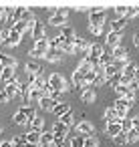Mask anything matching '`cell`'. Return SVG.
Listing matches in <instances>:
<instances>
[{
    "label": "cell",
    "instance_id": "cell-36",
    "mask_svg": "<svg viewBox=\"0 0 139 147\" xmlns=\"http://www.w3.org/2000/svg\"><path fill=\"white\" fill-rule=\"evenodd\" d=\"M59 121H61L63 125H67V127H71V125H77V123H75V117H73V113H67V115H63Z\"/></svg>",
    "mask_w": 139,
    "mask_h": 147
},
{
    "label": "cell",
    "instance_id": "cell-52",
    "mask_svg": "<svg viewBox=\"0 0 139 147\" xmlns=\"http://www.w3.org/2000/svg\"><path fill=\"white\" fill-rule=\"evenodd\" d=\"M127 87H129L131 91H137V89H139V79H133V81H131Z\"/></svg>",
    "mask_w": 139,
    "mask_h": 147
},
{
    "label": "cell",
    "instance_id": "cell-24",
    "mask_svg": "<svg viewBox=\"0 0 139 147\" xmlns=\"http://www.w3.org/2000/svg\"><path fill=\"white\" fill-rule=\"evenodd\" d=\"M38 107H40V109H45V111H51V113H53V111H55V107H57V103H55L51 97H45V99H40V101H38Z\"/></svg>",
    "mask_w": 139,
    "mask_h": 147
},
{
    "label": "cell",
    "instance_id": "cell-23",
    "mask_svg": "<svg viewBox=\"0 0 139 147\" xmlns=\"http://www.w3.org/2000/svg\"><path fill=\"white\" fill-rule=\"evenodd\" d=\"M93 71H95V65L89 63V61H83V63L77 67V73H81V75H85V77H87L89 73H93Z\"/></svg>",
    "mask_w": 139,
    "mask_h": 147
},
{
    "label": "cell",
    "instance_id": "cell-34",
    "mask_svg": "<svg viewBox=\"0 0 139 147\" xmlns=\"http://www.w3.org/2000/svg\"><path fill=\"white\" fill-rule=\"evenodd\" d=\"M43 127H45V121H43L40 117H36V119H34V121L30 123V127H28V131H45Z\"/></svg>",
    "mask_w": 139,
    "mask_h": 147
},
{
    "label": "cell",
    "instance_id": "cell-37",
    "mask_svg": "<svg viewBox=\"0 0 139 147\" xmlns=\"http://www.w3.org/2000/svg\"><path fill=\"white\" fill-rule=\"evenodd\" d=\"M40 143H55V133L53 131H43V137H40Z\"/></svg>",
    "mask_w": 139,
    "mask_h": 147
},
{
    "label": "cell",
    "instance_id": "cell-26",
    "mask_svg": "<svg viewBox=\"0 0 139 147\" xmlns=\"http://www.w3.org/2000/svg\"><path fill=\"white\" fill-rule=\"evenodd\" d=\"M91 47H93V45H91L87 38L77 36V40H75V49H77V51H87V53H89V51H91Z\"/></svg>",
    "mask_w": 139,
    "mask_h": 147
},
{
    "label": "cell",
    "instance_id": "cell-46",
    "mask_svg": "<svg viewBox=\"0 0 139 147\" xmlns=\"http://www.w3.org/2000/svg\"><path fill=\"white\" fill-rule=\"evenodd\" d=\"M135 16H139V8H137V6H129V12H127V20L135 18Z\"/></svg>",
    "mask_w": 139,
    "mask_h": 147
},
{
    "label": "cell",
    "instance_id": "cell-45",
    "mask_svg": "<svg viewBox=\"0 0 139 147\" xmlns=\"http://www.w3.org/2000/svg\"><path fill=\"white\" fill-rule=\"evenodd\" d=\"M127 139H129V143H137V141H139V133L133 129V131L127 133Z\"/></svg>",
    "mask_w": 139,
    "mask_h": 147
},
{
    "label": "cell",
    "instance_id": "cell-4",
    "mask_svg": "<svg viewBox=\"0 0 139 147\" xmlns=\"http://www.w3.org/2000/svg\"><path fill=\"white\" fill-rule=\"evenodd\" d=\"M89 24H91V26H103V24H105V10H103V8H93V10H89Z\"/></svg>",
    "mask_w": 139,
    "mask_h": 147
},
{
    "label": "cell",
    "instance_id": "cell-2",
    "mask_svg": "<svg viewBox=\"0 0 139 147\" xmlns=\"http://www.w3.org/2000/svg\"><path fill=\"white\" fill-rule=\"evenodd\" d=\"M49 85H51L53 91H63V93L67 91V81L61 73H51L49 75Z\"/></svg>",
    "mask_w": 139,
    "mask_h": 147
},
{
    "label": "cell",
    "instance_id": "cell-31",
    "mask_svg": "<svg viewBox=\"0 0 139 147\" xmlns=\"http://www.w3.org/2000/svg\"><path fill=\"white\" fill-rule=\"evenodd\" d=\"M32 26H34V24H28V22L20 20V22H16V24H14V30H16V32H20V34H24L26 30H30V32H32Z\"/></svg>",
    "mask_w": 139,
    "mask_h": 147
},
{
    "label": "cell",
    "instance_id": "cell-49",
    "mask_svg": "<svg viewBox=\"0 0 139 147\" xmlns=\"http://www.w3.org/2000/svg\"><path fill=\"white\" fill-rule=\"evenodd\" d=\"M89 30H91L93 36H101L103 34V26H89Z\"/></svg>",
    "mask_w": 139,
    "mask_h": 147
},
{
    "label": "cell",
    "instance_id": "cell-32",
    "mask_svg": "<svg viewBox=\"0 0 139 147\" xmlns=\"http://www.w3.org/2000/svg\"><path fill=\"white\" fill-rule=\"evenodd\" d=\"M34 49L47 55V51L51 49V40H49V38H43V40H38V42H34Z\"/></svg>",
    "mask_w": 139,
    "mask_h": 147
},
{
    "label": "cell",
    "instance_id": "cell-1",
    "mask_svg": "<svg viewBox=\"0 0 139 147\" xmlns=\"http://www.w3.org/2000/svg\"><path fill=\"white\" fill-rule=\"evenodd\" d=\"M67 16H69V10H67V8L53 10V14H51V18H49V24H51V26H65Z\"/></svg>",
    "mask_w": 139,
    "mask_h": 147
},
{
    "label": "cell",
    "instance_id": "cell-57",
    "mask_svg": "<svg viewBox=\"0 0 139 147\" xmlns=\"http://www.w3.org/2000/svg\"><path fill=\"white\" fill-rule=\"evenodd\" d=\"M38 147H55V145H51V143H38Z\"/></svg>",
    "mask_w": 139,
    "mask_h": 147
},
{
    "label": "cell",
    "instance_id": "cell-14",
    "mask_svg": "<svg viewBox=\"0 0 139 147\" xmlns=\"http://www.w3.org/2000/svg\"><path fill=\"white\" fill-rule=\"evenodd\" d=\"M24 71H26V75H40L43 73V67H40L38 61H28L24 65Z\"/></svg>",
    "mask_w": 139,
    "mask_h": 147
},
{
    "label": "cell",
    "instance_id": "cell-33",
    "mask_svg": "<svg viewBox=\"0 0 139 147\" xmlns=\"http://www.w3.org/2000/svg\"><path fill=\"white\" fill-rule=\"evenodd\" d=\"M119 123H121V129H123V133H129V131H133V119H127V117H123V119H119Z\"/></svg>",
    "mask_w": 139,
    "mask_h": 147
},
{
    "label": "cell",
    "instance_id": "cell-51",
    "mask_svg": "<svg viewBox=\"0 0 139 147\" xmlns=\"http://www.w3.org/2000/svg\"><path fill=\"white\" fill-rule=\"evenodd\" d=\"M125 99H127L129 103H133V101H135V91H131V89H127V93H125Z\"/></svg>",
    "mask_w": 139,
    "mask_h": 147
},
{
    "label": "cell",
    "instance_id": "cell-35",
    "mask_svg": "<svg viewBox=\"0 0 139 147\" xmlns=\"http://www.w3.org/2000/svg\"><path fill=\"white\" fill-rule=\"evenodd\" d=\"M61 51H63V53H67V55H73V53H77L75 45H73V42H69V40H65V42L61 45Z\"/></svg>",
    "mask_w": 139,
    "mask_h": 147
},
{
    "label": "cell",
    "instance_id": "cell-39",
    "mask_svg": "<svg viewBox=\"0 0 139 147\" xmlns=\"http://www.w3.org/2000/svg\"><path fill=\"white\" fill-rule=\"evenodd\" d=\"M69 145L71 147H85V137H73V139H69Z\"/></svg>",
    "mask_w": 139,
    "mask_h": 147
},
{
    "label": "cell",
    "instance_id": "cell-16",
    "mask_svg": "<svg viewBox=\"0 0 139 147\" xmlns=\"http://www.w3.org/2000/svg\"><path fill=\"white\" fill-rule=\"evenodd\" d=\"M95 99H97V95H95L93 87H87V89H83V93H81V101H83V103L91 105V103H95Z\"/></svg>",
    "mask_w": 139,
    "mask_h": 147
},
{
    "label": "cell",
    "instance_id": "cell-8",
    "mask_svg": "<svg viewBox=\"0 0 139 147\" xmlns=\"http://www.w3.org/2000/svg\"><path fill=\"white\" fill-rule=\"evenodd\" d=\"M32 38H34V42H38V40H43V38H47V30H45V24L43 22H34V26H32Z\"/></svg>",
    "mask_w": 139,
    "mask_h": 147
},
{
    "label": "cell",
    "instance_id": "cell-5",
    "mask_svg": "<svg viewBox=\"0 0 139 147\" xmlns=\"http://www.w3.org/2000/svg\"><path fill=\"white\" fill-rule=\"evenodd\" d=\"M75 127H77V133H79L81 137H95V125H93V123H89V121L83 119V121H79Z\"/></svg>",
    "mask_w": 139,
    "mask_h": 147
},
{
    "label": "cell",
    "instance_id": "cell-42",
    "mask_svg": "<svg viewBox=\"0 0 139 147\" xmlns=\"http://www.w3.org/2000/svg\"><path fill=\"white\" fill-rule=\"evenodd\" d=\"M63 97H65L63 91H51V99H53L55 103H63Z\"/></svg>",
    "mask_w": 139,
    "mask_h": 147
},
{
    "label": "cell",
    "instance_id": "cell-54",
    "mask_svg": "<svg viewBox=\"0 0 139 147\" xmlns=\"http://www.w3.org/2000/svg\"><path fill=\"white\" fill-rule=\"evenodd\" d=\"M6 101H10V99H8V95H6L4 91H0V103H6Z\"/></svg>",
    "mask_w": 139,
    "mask_h": 147
},
{
    "label": "cell",
    "instance_id": "cell-7",
    "mask_svg": "<svg viewBox=\"0 0 139 147\" xmlns=\"http://www.w3.org/2000/svg\"><path fill=\"white\" fill-rule=\"evenodd\" d=\"M20 38H22V34H20V32H16V30L12 28V30L6 34V38H4L2 42H4L6 47H18V45H20Z\"/></svg>",
    "mask_w": 139,
    "mask_h": 147
},
{
    "label": "cell",
    "instance_id": "cell-53",
    "mask_svg": "<svg viewBox=\"0 0 139 147\" xmlns=\"http://www.w3.org/2000/svg\"><path fill=\"white\" fill-rule=\"evenodd\" d=\"M0 22H6V8L0 6Z\"/></svg>",
    "mask_w": 139,
    "mask_h": 147
},
{
    "label": "cell",
    "instance_id": "cell-56",
    "mask_svg": "<svg viewBox=\"0 0 139 147\" xmlns=\"http://www.w3.org/2000/svg\"><path fill=\"white\" fill-rule=\"evenodd\" d=\"M133 42H135V47L139 49V34H135V36H133Z\"/></svg>",
    "mask_w": 139,
    "mask_h": 147
},
{
    "label": "cell",
    "instance_id": "cell-29",
    "mask_svg": "<svg viewBox=\"0 0 139 147\" xmlns=\"http://www.w3.org/2000/svg\"><path fill=\"white\" fill-rule=\"evenodd\" d=\"M20 111H22V113H24V115L28 117V123H32V121H34V119L38 117V115H36V109H34V107H28V105H22V107H20Z\"/></svg>",
    "mask_w": 139,
    "mask_h": 147
},
{
    "label": "cell",
    "instance_id": "cell-10",
    "mask_svg": "<svg viewBox=\"0 0 139 147\" xmlns=\"http://www.w3.org/2000/svg\"><path fill=\"white\" fill-rule=\"evenodd\" d=\"M63 55H65V53H63L61 49H49L47 55H45V59H47L49 63H61V61H63Z\"/></svg>",
    "mask_w": 139,
    "mask_h": 147
},
{
    "label": "cell",
    "instance_id": "cell-55",
    "mask_svg": "<svg viewBox=\"0 0 139 147\" xmlns=\"http://www.w3.org/2000/svg\"><path fill=\"white\" fill-rule=\"evenodd\" d=\"M133 129L139 133V117H133Z\"/></svg>",
    "mask_w": 139,
    "mask_h": 147
},
{
    "label": "cell",
    "instance_id": "cell-13",
    "mask_svg": "<svg viewBox=\"0 0 139 147\" xmlns=\"http://www.w3.org/2000/svg\"><path fill=\"white\" fill-rule=\"evenodd\" d=\"M111 55H113L115 61H125V63H129V53H127V49H123L121 45H119L117 49H113Z\"/></svg>",
    "mask_w": 139,
    "mask_h": 147
},
{
    "label": "cell",
    "instance_id": "cell-12",
    "mask_svg": "<svg viewBox=\"0 0 139 147\" xmlns=\"http://www.w3.org/2000/svg\"><path fill=\"white\" fill-rule=\"evenodd\" d=\"M127 22H129L127 18H117V20H113V22H111L109 32H119V34H121V32L127 28Z\"/></svg>",
    "mask_w": 139,
    "mask_h": 147
},
{
    "label": "cell",
    "instance_id": "cell-28",
    "mask_svg": "<svg viewBox=\"0 0 139 147\" xmlns=\"http://www.w3.org/2000/svg\"><path fill=\"white\" fill-rule=\"evenodd\" d=\"M61 34H63V36L69 40V42H73V45H75V40H77V34H75V30H73L71 26H63V28H61Z\"/></svg>",
    "mask_w": 139,
    "mask_h": 147
},
{
    "label": "cell",
    "instance_id": "cell-20",
    "mask_svg": "<svg viewBox=\"0 0 139 147\" xmlns=\"http://www.w3.org/2000/svg\"><path fill=\"white\" fill-rule=\"evenodd\" d=\"M18 87H20L18 79H16L14 83H10V85H6V87H4V93L8 95V99H14V97L18 95Z\"/></svg>",
    "mask_w": 139,
    "mask_h": 147
},
{
    "label": "cell",
    "instance_id": "cell-25",
    "mask_svg": "<svg viewBox=\"0 0 139 147\" xmlns=\"http://www.w3.org/2000/svg\"><path fill=\"white\" fill-rule=\"evenodd\" d=\"M40 137H43V131H26L28 145H38L40 143Z\"/></svg>",
    "mask_w": 139,
    "mask_h": 147
},
{
    "label": "cell",
    "instance_id": "cell-9",
    "mask_svg": "<svg viewBox=\"0 0 139 147\" xmlns=\"http://www.w3.org/2000/svg\"><path fill=\"white\" fill-rule=\"evenodd\" d=\"M0 79H2L6 85L14 83V81H16V73H14V69H12V67H4L2 71H0Z\"/></svg>",
    "mask_w": 139,
    "mask_h": 147
},
{
    "label": "cell",
    "instance_id": "cell-41",
    "mask_svg": "<svg viewBox=\"0 0 139 147\" xmlns=\"http://www.w3.org/2000/svg\"><path fill=\"white\" fill-rule=\"evenodd\" d=\"M12 143H14V145H28V139H26V133H22V135H16V137L12 139Z\"/></svg>",
    "mask_w": 139,
    "mask_h": 147
},
{
    "label": "cell",
    "instance_id": "cell-38",
    "mask_svg": "<svg viewBox=\"0 0 139 147\" xmlns=\"http://www.w3.org/2000/svg\"><path fill=\"white\" fill-rule=\"evenodd\" d=\"M113 143H115V145H119V147H121V145H127V143H129L127 133H119L117 137H113Z\"/></svg>",
    "mask_w": 139,
    "mask_h": 147
},
{
    "label": "cell",
    "instance_id": "cell-3",
    "mask_svg": "<svg viewBox=\"0 0 139 147\" xmlns=\"http://www.w3.org/2000/svg\"><path fill=\"white\" fill-rule=\"evenodd\" d=\"M107 51H105V47L101 45V42H95L93 47H91V51L87 53V57H85V61H89V63H93V65H97V61L105 55Z\"/></svg>",
    "mask_w": 139,
    "mask_h": 147
},
{
    "label": "cell",
    "instance_id": "cell-59",
    "mask_svg": "<svg viewBox=\"0 0 139 147\" xmlns=\"http://www.w3.org/2000/svg\"><path fill=\"white\" fill-rule=\"evenodd\" d=\"M135 79H139V69H137V75H135Z\"/></svg>",
    "mask_w": 139,
    "mask_h": 147
},
{
    "label": "cell",
    "instance_id": "cell-44",
    "mask_svg": "<svg viewBox=\"0 0 139 147\" xmlns=\"http://www.w3.org/2000/svg\"><path fill=\"white\" fill-rule=\"evenodd\" d=\"M65 143H67V135H55V143H53L55 147H63Z\"/></svg>",
    "mask_w": 139,
    "mask_h": 147
},
{
    "label": "cell",
    "instance_id": "cell-50",
    "mask_svg": "<svg viewBox=\"0 0 139 147\" xmlns=\"http://www.w3.org/2000/svg\"><path fill=\"white\" fill-rule=\"evenodd\" d=\"M107 83H111V85H113V89H115L117 85H121V75H115V77H111Z\"/></svg>",
    "mask_w": 139,
    "mask_h": 147
},
{
    "label": "cell",
    "instance_id": "cell-58",
    "mask_svg": "<svg viewBox=\"0 0 139 147\" xmlns=\"http://www.w3.org/2000/svg\"><path fill=\"white\" fill-rule=\"evenodd\" d=\"M14 147H28V145H14Z\"/></svg>",
    "mask_w": 139,
    "mask_h": 147
},
{
    "label": "cell",
    "instance_id": "cell-6",
    "mask_svg": "<svg viewBox=\"0 0 139 147\" xmlns=\"http://www.w3.org/2000/svg\"><path fill=\"white\" fill-rule=\"evenodd\" d=\"M131 105L133 103H129L125 97H119L117 101H115V109H117V113H119V119H123V117H127V113H129V109H131Z\"/></svg>",
    "mask_w": 139,
    "mask_h": 147
},
{
    "label": "cell",
    "instance_id": "cell-30",
    "mask_svg": "<svg viewBox=\"0 0 139 147\" xmlns=\"http://www.w3.org/2000/svg\"><path fill=\"white\" fill-rule=\"evenodd\" d=\"M51 131H53L55 135H67V131H69V127H67V125H63L61 121H57V123H53V127H51Z\"/></svg>",
    "mask_w": 139,
    "mask_h": 147
},
{
    "label": "cell",
    "instance_id": "cell-48",
    "mask_svg": "<svg viewBox=\"0 0 139 147\" xmlns=\"http://www.w3.org/2000/svg\"><path fill=\"white\" fill-rule=\"evenodd\" d=\"M127 89H129L127 85H117V87H115V93H117L119 97H125V93H127Z\"/></svg>",
    "mask_w": 139,
    "mask_h": 147
},
{
    "label": "cell",
    "instance_id": "cell-17",
    "mask_svg": "<svg viewBox=\"0 0 139 147\" xmlns=\"http://www.w3.org/2000/svg\"><path fill=\"white\" fill-rule=\"evenodd\" d=\"M103 119H105V123H115V121H119L117 109H115V107H107L105 113H103Z\"/></svg>",
    "mask_w": 139,
    "mask_h": 147
},
{
    "label": "cell",
    "instance_id": "cell-40",
    "mask_svg": "<svg viewBox=\"0 0 139 147\" xmlns=\"http://www.w3.org/2000/svg\"><path fill=\"white\" fill-rule=\"evenodd\" d=\"M127 12H129V6H115L117 18H127Z\"/></svg>",
    "mask_w": 139,
    "mask_h": 147
},
{
    "label": "cell",
    "instance_id": "cell-11",
    "mask_svg": "<svg viewBox=\"0 0 139 147\" xmlns=\"http://www.w3.org/2000/svg\"><path fill=\"white\" fill-rule=\"evenodd\" d=\"M105 133L113 139V137H117L119 133H123V129H121V123L119 121H115V123H107L105 125Z\"/></svg>",
    "mask_w": 139,
    "mask_h": 147
},
{
    "label": "cell",
    "instance_id": "cell-43",
    "mask_svg": "<svg viewBox=\"0 0 139 147\" xmlns=\"http://www.w3.org/2000/svg\"><path fill=\"white\" fill-rule=\"evenodd\" d=\"M85 147H99V139L95 137H85Z\"/></svg>",
    "mask_w": 139,
    "mask_h": 147
},
{
    "label": "cell",
    "instance_id": "cell-21",
    "mask_svg": "<svg viewBox=\"0 0 139 147\" xmlns=\"http://www.w3.org/2000/svg\"><path fill=\"white\" fill-rule=\"evenodd\" d=\"M53 113H55V115L61 119L63 115L71 113V105H69V103H65V101H63V103H57V107H55V111H53Z\"/></svg>",
    "mask_w": 139,
    "mask_h": 147
},
{
    "label": "cell",
    "instance_id": "cell-47",
    "mask_svg": "<svg viewBox=\"0 0 139 147\" xmlns=\"http://www.w3.org/2000/svg\"><path fill=\"white\" fill-rule=\"evenodd\" d=\"M28 57L36 61V59H45V53H40V51H36V49H32V51L28 53Z\"/></svg>",
    "mask_w": 139,
    "mask_h": 147
},
{
    "label": "cell",
    "instance_id": "cell-27",
    "mask_svg": "<svg viewBox=\"0 0 139 147\" xmlns=\"http://www.w3.org/2000/svg\"><path fill=\"white\" fill-rule=\"evenodd\" d=\"M12 123H14V125H28V117L18 109V111L12 115Z\"/></svg>",
    "mask_w": 139,
    "mask_h": 147
},
{
    "label": "cell",
    "instance_id": "cell-15",
    "mask_svg": "<svg viewBox=\"0 0 139 147\" xmlns=\"http://www.w3.org/2000/svg\"><path fill=\"white\" fill-rule=\"evenodd\" d=\"M105 42L109 45V49L113 51V49H117L119 47V42H121V34L119 32H109L107 36H105Z\"/></svg>",
    "mask_w": 139,
    "mask_h": 147
},
{
    "label": "cell",
    "instance_id": "cell-19",
    "mask_svg": "<svg viewBox=\"0 0 139 147\" xmlns=\"http://www.w3.org/2000/svg\"><path fill=\"white\" fill-rule=\"evenodd\" d=\"M73 85L77 87V89H87V79H85V75H81V73H73Z\"/></svg>",
    "mask_w": 139,
    "mask_h": 147
},
{
    "label": "cell",
    "instance_id": "cell-60",
    "mask_svg": "<svg viewBox=\"0 0 139 147\" xmlns=\"http://www.w3.org/2000/svg\"><path fill=\"white\" fill-rule=\"evenodd\" d=\"M0 133H2V129H0Z\"/></svg>",
    "mask_w": 139,
    "mask_h": 147
},
{
    "label": "cell",
    "instance_id": "cell-18",
    "mask_svg": "<svg viewBox=\"0 0 139 147\" xmlns=\"http://www.w3.org/2000/svg\"><path fill=\"white\" fill-rule=\"evenodd\" d=\"M0 65H2V69H4V67H12V69H16L18 61H16L14 57L6 55V53H0Z\"/></svg>",
    "mask_w": 139,
    "mask_h": 147
},
{
    "label": "cell",
    "instance_id": "cell-22",
    "mask_svg": "<svg viewBox=\"0 0 139 147\" xmlns=\"http://www.w3.org/2000/svg\"><path fill=\"white\" fill-rule=\"evenodd\" d=\"M115 63V59H113V55L111 53H105L99 61H97V65L95 67H101V69H105V67H109V65H113Z\"/></svg>",
    "mask_w": 139,
    "mask_h": 147
}]
</instances>
